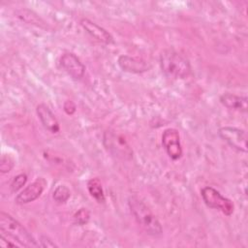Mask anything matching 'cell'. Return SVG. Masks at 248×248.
Listing matches in <instances>:
<instances>
[{
  "instance_id": "obj_1",
  "label": "cell",
  "mask_w": 248,
  "mask_h": 248,
  "mask_svg": "<svg viewBox=\"0 0 248 248\" xmlns=\"http://www.w3.org/2000/svg\"><path fill=\"white\" fill-rule=\"evenodd\" d=\"M159 63L164 75L170 78L184 79L192 74L188 58L172 48H167L161 52Z\"/></svg>"
},
{
  "instance_id": "obj_2",
  "label": "cell",
  "mask_w": 248,
  "mask_h": 248,
  "mask_svg": "<svg viewBox=\"0 0 248 248\" xmlns=\"http://www.w3.org/2000/svg\"><path fill=\"white\" fill-rule=\"evenodd\" d=\"M128 205L136 222L147 234L151 236H160L163 233L161 223L140 198L131 196L128 199Z\"/></svg>"
},
{
  "instance_id": "obj_3",
  "label": "cell",
  "mask_w": 248,
  "mask_h": 248,
  "mask_svg": "<svg viewBox=\"0 0 248 248\" xmlns=\"http://www.w3.org/2000/svg\"><path fill=\"white\" fill-rule=\"evenodd\" d=\"M0 232L9 239L16 242L19 246H40V244L37 243V241L22 224L4 211H0Z\"/></svg>"
},
{
  "instance_id": "obj_4",
  "label": "cell",
  "mask_w": 248,
  "mask_h": 248,
  "mask_svg": "<svg viewBox=\"0 0 248 248\" xmlns=\"http://www.w3.org/2000/svg\"><path fill=\"white\" fill-rule=\"evenodd\" d=\"M103 144L108 153L116 159L130 161L133 158V150L125 138L112 130H107L104 133Z\"/></svg>"
},
{
  "instance_id": "obj_5",
  "label": "cell",
  "mask_w": 248,
  "mask_h": 248,
  "mask_svg": "<svg viewBox=\"0 0 248 248\" xmlns=\"http://www.w3.org/2000/svg\"><path fill=\"white\" fill-rule=\"evenodd\" d=\"M201 196L206 206L218 209L227 216H231L234 211L233 202L211 186L203 187L201 190Z\"/></svg>"
},
{
  "instance_id": "obj_6",
  "label": "cell",
  "mask_w": 248,
  "mask_h": 248,
  "mask_svg": "<svg viewBox=\"0 0 248 248\" xmlns=\"http://www.w3.org/2000/svg\"><path fill=\"white\" fill-rule=\"evenodd\" d=\"M218 134L219 137L232 148L240 152H247V134L244 130L236 127L225 126L218 130Z\"/></svg>"
},
{
  "instance_id": "obj_7",
  "label": "cell",
  "mask_w": 248,
  "mask_h": 248,
  "mask_svg": "<svg viewBox=\"0 0 248 248\" xmlns=\"http://www.w3.org/2000/svg\"><path fill=\"white\" fill-rule=\"evenodd\" d=\"M162 145L171 160L176 161L181 158L183 150L180 142V136L176 129L168 128L163 132Z\"/></svg>"
},
{
  "instance_id": "obj_8",
  "label": "cell",
  "mask_w": 248,
  "mask_h": 248,
  "mask_svg": "<svg viewBox=\"0 0 248 248\" xmlns=\"http://www.w3.org/2000/svg\"><path fill=\"white\" fill-rule=\"evenodd\" d=\"M60 67L74 79L80 80L85 74V66L73 52H65L59 59Z\"/></svg>"
},
{
  "instance_id": "obj_9",
  "label": "cell",
  "mask_w": 248,
  "mask_h": 248,
  "mask_svg": "<svg viewBox=\"0 0 248 248\" xmlns=\"http://www.w3.org/2000/svg\"><path fill=\"white\" fill-rule=\"evenodd\" d=\"M46 186V181L43 177L37 178L31 184L26 186L15 199L17 204H26L37 200L44 192Z\"/></svg>"
},
{
  "instance_id": "obj_10",
  "label": "cell",
  "mask_w": 248,
  "mask_h": 248,
  "mask_svg": "<svg viewBox=\"0 0 248 248\" xmlns=\"http://www.w3.org/2000/svg\"><path fill=\"white\" fill-rule=\"evenodd\" d=\"M79 24L82 27V29L94 40L100 43H103L105 45H110L114 43V40L111 34L108 30H106L104 27L95 23L94 21L88 18H81L79 21Z\"/></svg>"
},
{
  "instance_id": "obj_11",
  "label": "cell",
  "mask_w": 248,
  "mask_h": 248,
  "mask_svg": "<svg viewBox=\"0 0 248 248\" xmlns=\"http://www.w3.org/2000/svg\"><path fill=\"white\" fill-rule=\"evenodd\" d=\"M117 64L122 71L130 74H142L151 68L150 64L144 59L124 54L118 57Z\"/></svg>"
},
{
  "instance_id": "obj_12",
  "label": "cell",
  "mask_w": 248,
  "mask_h": 248,
  "mask_svg": "<svg viewBox=\"0 0 248 248\" xmlns=\"http://www.w3.org/2000/svg\"><path fill=\"white\" fill-rule=\"evenodd\" d=\"M36 113L46 130L49 131L52 134H56L59 132V122L54 113L46 104L38 105L36 108Z\"/></svg>"
},
{
  "instance_id": "obj_13",
  "label": "cell",
  "mask_w": 248,
  "mask_h": 248,
  "mask_svg": "<svg viewBox=\"0 0 248 248\" xmlns=\"http://www.w3.org/2000/svg\"><path fill=\"white\" fill-rule=\"evenodd\" d=\"M247 97L232 93H224L220 96V103L227 108L239 112L247 111Z\"/></svg>"
},
{
  "instance_id": "obj_14",
  "label": "cell",
  "mask_w": 248,
  "mask_h": 248,
  "mask_svg": "<svg viewBox=\"0 0 248 248\" xmlns=\"http://www.w3.org/2000/svg\"><path fill=\"white\" fill-rule=\"evenodd\" d=\"M87 190L90 196L99 203H104L106 201L103 185L98 178H91L87 182Z\"/></svg>"
},
{
  "instance_id": "obj_15",
  "label": "cell",
  "mask_w": 248,
  "mask_h": 248,
  "mask_svg": "<svg viewBox=\"0 0 248 248\" xmlns=\"http://www.w3.org/2000/svg\"><path fill=\"white\" fill-rule=\"evenodd\" d=\"M71 197L70 189L65 185H58L52 194V198L54 202L57 203H65Z\"/></svg>"
},
{
  "instance_id": "obj_16",
  "label": "cell",
  "mask_w": 248,
  "mask_h": 248,
  "mask_svg": "<svg viewBox=\"0 0 248 248\" xmlns=\"http://www.w3.org/2000/svg\"><path fill=\"white\" fill-rule=\"evenodd\" d=\"M89 220H90V211L85 207H81L74 215L75 224L79 226H83L87 224Z\"/></svg>"
},
{
  "instance_id": "obj_17",
  "label": "cell",
  "mask_w": 248,
  "mask_h": 248,
  "mask_svg": "<svg viewBox=\"0 0 248 248\" xmlns=\"http://www.w3.org/2000/svg\"><path fill=\"white\" fill-rule=\"evenodd\" d=\"M26 181H27V175L25 173H19V174L16 175L10 184L11 191L14 193L17 192L25 185Z\"/></svg>"
},
{
  "instance_id": "obj_18",
  "label": "cell",
  "mask_w": 248,
  "mask_h": 248,
  "mask_svg": "<svg viewBox=\"0 0 248 248\" xmlns=\"http://www.w3.org/2000/svg\"><path fill=\"white\" fill-rule=\"evenodd\" d=\"M14 167V161L9 155H3L0 161V170L2 173L9 172Z\"/></svg>"
},
{
  "instance_id": "obj_19",
  "label": "cell",
  "mask_w": 248,
  "mask_h": 248,
  "mask_svg": "<svg viewBox=\"0 0 248 248\" xmlns=\"http://www.w3.org/2000/svg\"><path fill=\"white\" fill-rule=\"evenodd\" d=\"M63 109H64V111H65L68 115H72V114H74V113L76 112L77 107H76V105H75V103H74L73 101L68 100V101H66V102L64 103Z\"/></svg>"
},
{
  "instance_id": "obj_20",
  "label": "cell",
  "mask_w": 248,
  "mask_h": 248,
  "mask_svg": "<svg viewBox=\"0 0 248 248\" xmlns=\"http://www.w3.org/2000/svg\"><path fill=\"white\" fill-rule=\"evenodd\" d=\"M13 240L9 239L7 236H5L4 234H0V246L2 247H16L19 246L17 243L16 242H12Z\"/></svg>"
},
{
  "instance_id": "obj_21",
  "label": "cell",
  "mask_w": 248,
  "mask_h": 248,
  "mask_svg": "<svg viewBox=\"0 0 248 248\" xmlns=\"http://www.w3.org/2000/svg\"><path fill=\"white\" fill-rule=\"evenodd\" d=\"M40 242H41L40 246H42V247H46V248L47 247H57V245L51 239H49L47 236H42Z\"/></svg>"
}]
</instances>
